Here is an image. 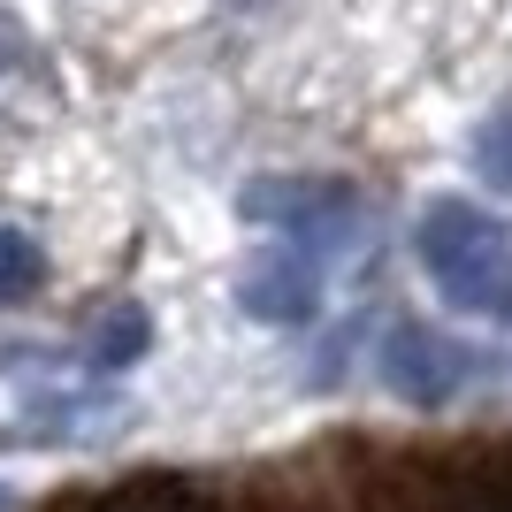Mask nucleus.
Masks as SVG:
<instances>
[{"label":"nucleus","mask_w":512,"mask_h":512,"mask_svg":"<svg viewBox=\"0 0 512 512\" xmlns=\"http://www.w3.org/2000/svg\"><path fill=\"white\" fill-rule=\"evenodd\" d=\"M421 268L444 283L451 306L482 321H512V237L474 199H436L421 214Z\"/></svg>","instance_id":"f257e3e1"},{"label":"nucleus","mask_w":512,"mask_h":512,"mask_svg":"<svg viewBox=\"0 0 512 512\" xmlns=\"http://www.w3.org/2000/svg\"><path fill=\"white\" fill-rule=\"evenodd\" d=\"M237 214L260 230H283L299 253H344L367 222L360 192L344 176H260V184H245Z\"/></svg>","instance_id":"f03ea898"},{"label":"nucleus","mask_w":512,"mask_h":512,"mask_svg":"<svg viewBox=\"0 0 512 512\" xmlns=\"http://www.w3.org/2000/svg\"><path fill=\"white\" fill-rule=\"evenodd\" d=\"M383 512H512V444L474 459H406L383 482Z\"/></svg>","instance_id":"7ed1b4c3"},{"label":"nucleus","mask_w":512,"mask_h":512,"mask_svg":"<svg viewBox=\"0 0 512 512\" xmlns=\"http://www.w3.org/2000/svg\"><path fill=\"white\" fill-rule=\"evenodd\" d=\"M383 383L406 406H451L474 383V352L444 329H428V321H398L383 337Z\"/></svg>","instance_id":"20e7f679"},{"label":"nucleus","mask_w":512,"mask_h":512,"mask_svg":"<svg viewBox=\"0 0 512 512\" xmlns=\"http://www.w3.org/2000/svg\"><path fill=\"white\" fill-rule=\"evenodd\" d=\"M237 306L253 321H314V306H321L314 260L306 253H260L245 268V283H237Z\"/></svg>","instance_id":"39448f33"},{"label":"nucleus","mask_w":512,"mask_h":512,"mask_svg":"<svg viewBox=\"0 0 512 512\" xmlns=\"http://www.w3.org/2000/svg\"><path fill=\"white\" fill-rule=\"evenodd\" d=\"M62 512H222V505L184 474H138V482H107V490L77 497Z\"/></svg>","instance_id":"423d86ee"},{"label":"nucleus","mask_w":512,"mask_h":512,"mask_svg":"<svg viewBox=\"0 0 512 512\" xmlns=\"http://www.w3.org/2000/svg\"><path fill=\"white\" fill-rule=\"evenodd\" d=\"M146 337H153L146 314L123 299V306H107V314H100V329H92V344H85V360L100 367V375H107V367H130L138 352H146Z\"/></svg>","instance_id":"0eeeda50"},{"label":"nucleus","mask_w":512,"mask_h":512,"mask_svg":"<svg viewBox=\"0 0 512 512\" xmlns=\"http://www.w3.org/2000/svg\"><path fill=\"white\" fill-rule=\"evenodd\" d=\"M46 283V253H39V237L31 230H8L0 222V306L8 299H31Z\"/></svg>","instance_id":"6e6552de"},{"label":"nucleus","mask_w":512,"mask_h":512,"mask_svg":"<svg viewBox=\"0 0 512 512\" xmlns=\"http://www.w3.org/2000/svg\"><path fill=\"white\" fill-rule=\"evenodd\" d=\"M474 169L490 176L497 192H512V107H497L490 123L474 130Z\"/></svg>","instance_id":"1a4fd4ad"},{"label":"nucleus","mask_w":512,"mask_h":512,"mask_svg":"<svg viewBox=\"0 0 512 512\" xmlns=\"http://www.w3.org/2000/svg\"><path fill=\"white\" fill-rule=\"evenodd\" d=\"M0 512H8V490H0Z\"/></svg>","instance_id":"9d476101"}]
</instances>
